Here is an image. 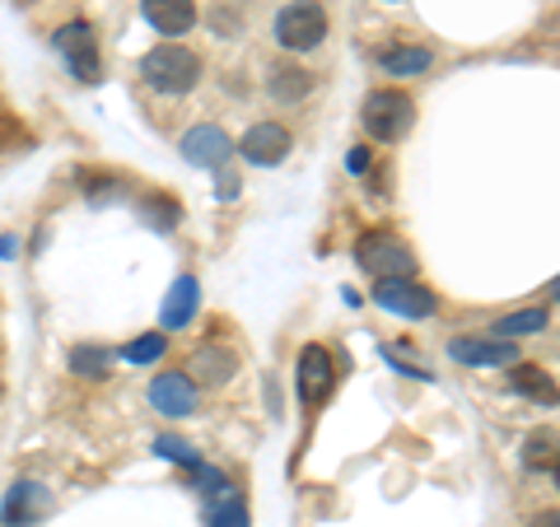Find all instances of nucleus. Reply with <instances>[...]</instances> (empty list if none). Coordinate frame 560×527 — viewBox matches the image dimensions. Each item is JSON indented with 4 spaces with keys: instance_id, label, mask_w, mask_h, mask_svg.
<instances>
[{
    "instance_id": "nucleus-1",
    "label": "nucleus",
    "mask_w": 560,
    "mask_h": 527,
    "mask_svg": "<svg viewBox=\"0 0 560 527\" xmlns=\"http://www.w3.org/2000/svg\"><path fill=\"white\" fill-rule=\"evenodd\" d=\"M140 80H145L154 94H168V98L191 94L197 90V80H201V57L191 47L164 43V47L145 51V61H140Z\"/></svg>"
},
{
    "instance_id": "nucleus-2",
    "label": "nucleus",
    "mask_w": 560,
    "mask_h": 527,
    "mask_svg": "<svg viewBox=\"0 0 560 527\" xmlns=\"http://www.w3.org/2000/svg\"><path fill=\"white\" fill-rule=\"evenodd\" d=\"M360 121H364V131H370V140L393 145V140H401L411 131L416 103H411V94H401V90H374L370 98H364Z\"/></svg>"
},
{
    "instance_id": "nucleus-3",
    "label": "nucleus",
    "mask_w": 560,
    "mask_h": 527,
    "mask_svg": "<svg viewBox=\"0 0 560 527\" xmlns=\"http://www.w3.org/2000/svg\"><path fill=\"white\" fill-rule=\"evenodd\" d=\"M355 261H360V267L370 271L374 280H383V276L411 280V271H416L411 248H407V243H401L393 230H370V234H360V238H355Z\"/></svg>"
},
{
    "instance_id": "nucleus-4",
    "label": "nucleus",
    "mask_w": 560,
    "mask_h": 527,
    "mask_svg": "<svg viewBox=\"0 0 560 527\" xmlns=\"http://www.w3.org/2000/svg\"><path fill=\"white\" fill-rule=\"evenodd\" d=\"M327 38V5L318 0H290L276 14V43L285 51H313Z\"/></svg>"
},
{
    "instance_id": "nucleus-5",
    "label": "nucleus",
    "mask_w": 560,
    "mask_h": 527,
    "mask_svg": "<svg viewBox=\"0 0 560 527\" xmlns=\"http://www.w3.org/2000/svg\"><path fill=\"white\" fill-rule=\"evenodd\" d=\"M51 47L61 51V61L70 66V75H75L80 84H94V80L103 75V57H98V33H94V24H84V20L61 24L57 33H51Z\"/></svg>"
},
{
    "instance_id": "nucleus-6",
    "label": "nucleus",
    "mask_w": 560,
    "mask_h": 527,
    "mask_svg": "<svg viewBox=\"0 0 560 527\" xmlns=\"http://www.w3.org/2000/svg\"><path fill=\"white\" fill-rule=\"evenodd\" d=\"M374 304L397 313V318H434V308H440V298H434L425 285H416V280H401V276H383L374 280Z\"/></svg>"
},
{
    "instance_id": "nucleus-7",
    "label": "nucleus",
    "mask_w": 560,
    "mask_h": 527,
    "mask_svg": "<svg viewBox=\"0 0 560 527\" xmlns=\"http://www.w3.org/2000/svg\"><path fill=\"white\" fill-rule=\"evenodd\" d=\"M178 154L191 168H224L234 160V140L224 127H215V121H201V127H191L178 140Z\"/></svg>"
},
{
    "instance_id": "nucleus-8",
    "label": "nucleus",
    "mask_w": 560,
    "mask_h": 527,
    "mask_svg": "<svg viewBox=\"0 0 560 527\" xmlns=\"http://www.w3.org/2000/svg\"><path fill=\"white\" fill-rule=\"evenodd\" d=\"M300 397L308 401V407H318V401L331 393V383H337V364H331V350L327 346H304L300 350Z\"/></svg>"
},
{
    "instance_id": "nucleus-9",
    "label": "nucleus",
    "mask_w": 560,
    "mask_h": 527,
    "mask_svg": "<svg viewBox=\"0 0 560 527\" xmlns=\"http://www.w3.org/2000/svg\"><path fill=\"white\" fill-rule=\"evenodd\" d=\"M150 407L168 415V420H183L197 411V383H191L187 374H160V378H150Z\"/></svg>"
},
{
    "instance_id": "nucleus-10",
    "label": "nucleus",
    "mask_w": 560,
    "mask_h": 527,
    "mask_svg": "<svg viewBox=\"0 0 560 527\" xmlns=\"http://www.w3.org/2000/svg\"><path fill=\"white\" fill-rule=\"evenodd\" d=\"M290 145H294L290 127H280V121H257V127L243 136V160L257 164V168H276L290 154Z\"/></svg>"
},
{
    "instance_id": "nucleus-11",
    "label": "nucleus",
    "mask_w": 560,
    "mask_h": 527,
    "mask_svg": "<svg viewBox=\"0 0 560 527\" xmlns=\"http://www.w3.org/2000/svg\"><path fill=\"white\" fill-rule=\"evenodd\" d=\"M448 355L458 364H471V368H500V364H514L518 350L514 341H486V337H453L448 341Z\"/></svg>"
},
{
    "instance_id": "nucleus-12",
    "label": "nucleus",
    "mask_w": 560,
    "mask_h": 527,
    "mask_svg": "<svg viewBox=\"0 0 560 527\" xmlns=\"http://www.w3.org/2000/svg\"><path fill=\"white\" fill-rule=\"evenodd\" d=\"M140 14L164 38H183V33L197 28V5L191 0H140Z\"/></svg>"
},
{
    "instance_id": "nucleus-13",
    "label": "nucleus",
    "mask_w": 560,
    "mask_h": 527,
    "mask_svg": "<svg viewBox=\"0 0 560 527\" xmlns=\"http://www.w3.org/2000/svg\"><path fill=\"white\" fill-rule=\"evenodd\" d=\"M197 308H201V285L191 276H178L173 280V290H168V298H164V308H160L164 331H183L191 318H197Z\"/></svg>"
},
{
    "instance_id": "nucleus-14",
    "label": "nucleus",
    "mask_w": 560,
    "mask_h": 527,
    "mask_svg": "<svg viewBox=\"0 0 560 527\" xmlns=\"http://www.w3.org/2000/svg\"><path fill=\"white\" fill-rule=\"evenodd\" d=\"M47 508V490L38 481H14L5 504H0V518H5V527H24L33 514H43Z\"/></svg>"
},
{
    "instance_id": "nucleus-15",
    "label": "nucleus",
    "mask_w": 560,
    "mask_h": 527,
    "mask_svg": "<svg viewBox=\"0 0 560 527\" xmlns=\"http://www.w3.org/2000/svg\"><path fill=\"white\" fill-rule=\"evenodd\" d=\"M234 368H238L234 350H224V346H201L197 355H191V374H187V378H201V383H210V388H220V383L234 378Z\"/></svg>"
},
{
    "instance_id": "nucleus-16",
    "label": "nucleus",
    "mask_w": 560,
    "mask_h": 527,
    "mask_svg": "<svg viewBox=\"0 0 560 527\" xmlns=\"http://www.w3.org/2000/svg\"><path fill=\"white\" fill-rule=\"evenodd\" d=\"M430 61H434V51L420 47V43H401V47H393V51H383V57H378V66L388 70L393 80L420 75V70H430Z\"/></svg>"
},
{
    "instance_id": "nucleus-17",
    "label": "nucleus",
    "mask_w": 560,
    "mask_h": 527,
    "mask_svg": "<svg viewBox=\"0 0 560 527\" xmlns=\"http://www.w3.org/2000/svg\"><path fill=\"white\" fill-rule=\"evenodd\" d=\"M206 527H248V504H243V495L234 485H224L220 495H210Z\"/></svg>"
},
{
    "instance_id": "nucleus-18",
    "label": "nucleus",
    "mask_w": 560,
    "mask_h": 527,
    "mask_svg": "<svg viewBox=\"0 0 560 527\" xmlns=\"http://www.w3.org/2000/svg\"><path fill=\"white\" fill-rule=\"evenodd\" d=\"M514 393H523L528 401H547V407H556V383L547 368H537V364H514Z\"/></svg>"
},
{
    "instance_id": "nucleus-19",
    "label": "nucleus",
    "mask_w": 560,
    "mask_h": 527,
    "mask_svg": "<svg viewBox=\"0 0 560 527\" xmlns=\"http://www.w3.org/2000/svg\"><path fill=\"white\" fill-rule=\"evenodd\" d=\"M267 90H271V98H280V103H300V98H308V90H313V75H308V70H300V66H280Z\"/></svg>"
},
{
    "instance_id": "nucleus-20",
    "label": "nucleus",
    "mask_w": 560,
    "mask_h": 527,
    "mask_svg": "<svg viewBox=\"0 0 560 527\" xmlns=\"http://www.w3.org/2000/svg\"><path fill=\"white\" fill-rule=\"evenodd\" d=\"M108 368H113V350H103V346L70 350V374L75 378H108Z\"/></svg>"
},
{
    "instance_id": "nucleus-21",
    "label": "nucleus",
    "mask_w": 560,
    "mask_h": 527,
    "mask_svg": "<svg viewBox=\"0 0 560 527\" xmlns=\"http://www.w3.org/2000/svg\"><path fill=\"white\" fill-rule=\"evenodd\" d=\"M551 313L547 308H523V313H510V318L495 323V341H514V337H528V331H541L547 327Z\"/></svg>"
},
{
    "instance_id": "nucleus-22",
    "label": "nucleus",
    "mask_w": 560,
    "mask_h": 527,
    "mask_svg": "<svg viewBox=\"0 0 560 527\" xmlns=\"http://www.w3.org/2000/svg\"><path fill=\"white\" fill-rule=\"evenodd\" d=\"M164 350H168L164 331H145V337H136L127 350H121V360H127V364H154V360L164 355Z\"/></svg>"
},
{
    "instance_id": "nucleus-23",
    "label": "nucleus",
    "mask_w": 560,
    "mask_h": 527,
    "mask_svg": "<svg viewBox=\"0 0 560 527\" xmlns=\"http://www.w3.org/2000/svg\"><path fill=\"white\" fill-rule=\"evenodd\" d=\"M154 453H160V458H168V462H178V467H187V471L206 467V462L197 458V448H191L187 438H173V434H160V438H154Z\"/></svg>"
},
{
    "instance_id": "nucleus-24",
    "label": "nucleus",
    "mask_w": 560,
    "mask_h": 527,
    "mask_svg": "<svg viewBox=\"0 0 560 527\" xmlns=\"http://www.w3.org/2000/svg\"><path fill=\"white\" fill-rule=\"evenodd\" d=\"M551 453H556V438H551V434H537V438H528V453H523V462L551 471V467H556Z\"/></svg>"
},
{
    "instance_id": "nucleus-25",
    "label": "nucleus",
    "mask_w": 560,
    "mask_h": 527,
    "mask_svg": "<svg viewBox=\"0 0 560 527\" xmlns=\"http://www.w3.org/2000/svg\"><path fill=\"white\" fill-rule=\"evenodd\" d=\"M346 168H350V173H370V145H355V150H350V154H346Z\"/></svg>"
},
{
    "instance_id": "nucleus-26",
    "label": "nucleus",
    "mask_w": 560,
    "mask_h": 527,
    "mask_svg": "<svg viewBox=\"0 0 560 527\" xmlns=\"http://www.w3.org/2000/svg\"><path fill=\"white\" fill-rule=\"evenodd\" d=\"M220 197H224V201L238 197V178H234V173H220Z\"/></svg>"
},
{
    "instance_id": "nucleus-27",
    "label": "nucleus",
    "mask_w": 560,
    "mask_h": 527,
    "mask_svg": "<svg viewBox=\"0 0 560 527\" xmlns=\"http://www.w3.org/2000/svg\"><path fill=\"white\" fill-rule=\"evenodd\" d=\"M388 5H393V0H388Z\"/></svg>"
}]
</instances>
